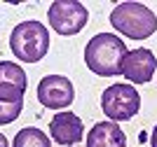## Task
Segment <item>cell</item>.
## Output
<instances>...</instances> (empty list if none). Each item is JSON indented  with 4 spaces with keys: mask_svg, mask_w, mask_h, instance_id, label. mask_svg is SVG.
I'll use <instances>...</instances> for the list:
<instances>
[{
    "mask_svg": "<svg viewBox=\"0 0 157 147\" xmlns=\"http://www.w3.org/2000/svg\"><path fill=\"white\" fill-rule=\"evenodd\" d=\"M73 98H75V89L73 82L63 75H47L40 79L38 84V101L42 103V108L49 110H61L71 108Z\"/></svg>",
    "mask_w": 157,
    "mask_h": 147,
    "instance_id": "8992f818",
    "label": "cell"
},
{
    "mask_svg": "<svg viewBox=\"0 0 157 147\" xmlns=\"http://www.w3.org/2000/svg\"><path fill=\"white\" fill-rule=\"evenodd\" d=\"M26 84V72L19 63L0 61V103H24Z\"/></svg>",
    "mask_w": 157,
    "mask_h": 147,
    "instance_id": "52a82bcc",
    "label": "cell"
},
{
    "mask_svg": "<svg viewBox=\"0 0 157 147\" xmlns=\"http://www.w3.org/2000/svg\"><path fill=\"white\" fill-rule=\"evenodd\" d=\"M150 147H157V126H155V131H152V135H150Z\"/></svg>",
    "mask_w": 157,
    "mask_h": 147,
    "instance_id": "4fadbf2b",
    "label": "cell"
},
{
    "mask_svg": "<svg viewBox=\"0 0 157 147\" xmlns=\"http://www.w3.org/2000/svg\"><path fill=\"white\" fill-rule=\"evenodd\" d=\"M101 110L110 122H127L141 110V96L131 84H113L101 96Z\"/></svg>",
    "mask_w": 157,
    "mask_h": 147,
    "instance_id": "277c9868",
    "label": "cell"
},
{
    "mask_svg": "<svg viewBox=\"0 0 157 147\" xmlns=\"http://www.w3.org/2000/svg\"><path fill=\"white\" fill-rule=\"evenodd\" d=\"M157 70V58L150 49H134L127 54L122 75L134 84H148Z\"/></svg>",
    "mask_w": 157,
    "mask_h": 147,
    "instance_id": "ba28073f",
    "label": "cell"
},
{
    "mask_svg": "<svg viewBox=\"0 0 157 147\" xmlns=\"http://www.w3.org/2000/svg\"><path fill=\"white\" fill-rule=\"evenodd\" d=\"M0 147H10V140L5 138V133H0Z\"/></svg>",
    "mask_w": 157,
    "mask_h": 147,
    "instance_id": "5bb4252c",
    "label": "cell"
},
{
    "mask_svg": "<svg viewBox=\"0 0 157 147\" xmlns=\"http://www.w3.org/2000/svg\"><path fill=\"white\" fill-rule=\"evenodd\" d=\"M47 19L59 35H75L87 26L89 12L78 0H54L47 9Z\"/></svg>",
    "mask_w": 157,
    "mask_h": 147,
    "instance_id": "5b68a950",
    "label": "cell"
},
{
    "mask_svg": "<svg viewBox=\"0 0 157 147\" xmlns=\"http://www.w3.org/2000/svg\"><path fill=\"white\" fill-rule=\"evenodd\" d=\"M10 49L24 63H38L49 49V33L40 21H21L10 35Z\"/></svg>",
    "mask_w": 157,
    "mask_h": 147,
    "instance_id": "3957f363",
    "label": "cell"
},
{
    "mask_svg": "<svg viewBox=\"0 0 157 147\" xmlns=\"http://www.w3.org/2000/svg\"><path fill=\"white\" fill-rule=\"evenodd\" d=\"M49 133L59 145H78L82 140L85 126H82V119L75 112L63 110L59 115H54V119L49 122Z\"/></svg>",
    "mask_w": 157,
    "mask_h": 147,
    "instance_id": "9c48e42d",
    "label": "cell"
},
{
    "mask_svg": "<svg viewBox=\"0 0 157 147\" xmlns=\"http://www.w3.org/2000/svg\"><path fill=\"white\" fill-rule=\"evenodd\" d=\"M21 108H24V103H0V126L12 124L21 115Z\"/></svg>",
    "mask_w": 157,
    "mask_h": 147,
    "instance_id": "7c38bea8",
    "label": "cell"
},
{
    "mask_svg": "<svg viewBox=\"0 0 157 147\" xmlns=\"http://www.w3.org/2000/svg\"><path fill=\"white\" fill-rule=\"evenodd\" d=\"M12 147H52V142H49V138H47L40 128L26 126L14 135Z\"/></svg>",
    "mask_w": 157,
    "mask_h": 147,
    "instance_id": "8fae6325",
    "label": "cell"
},
{
    "mask_svg": "<svg viewBox=\"0 0 157 147\" xmlns=\"http://www.w3.org/2000/svg\"><path fill=\"white\" fill-rule=\"evenodd\" d=\"M127 45L115 33H98L85 47V63L98 77L122 75V65L127 58Z\"/></svg>",
    "mask_w": 157,
    "mask_h": 147,
    "instance_id": "6da1fadb",
    "label": "cell"
},
{
    "mask_svg": "<svg viewBox=\"0 0 157 147\" xmlns=\"http://www.w3.org/2000/svg\"><path fill=\"white\" fill-rule=\"evenodd\" d=\"M110 24L131 40H145L157 31V17L143 2H120L110 12Z\"/></svg>",
    "mask_w": 157,
    "mask_h": 147,
    "instance_id": "7a4b0ae2",
    "label": "cell"
},
{
    "mask_svg": "<svg viewBox=\"0 0 157 147\" xmlns=\"http://www.w3.org/2000/svg\"><path fill=\"white\" fill-rule=\"evenodd\" d=\"M87 147H127V135L115 122H98L87 135Z\"/></svg>",
    "mask_w": 157,
    "mask_h": 147,
    "instance_id": "30bf717a",
    "label": "cell"
}]
</instances>
